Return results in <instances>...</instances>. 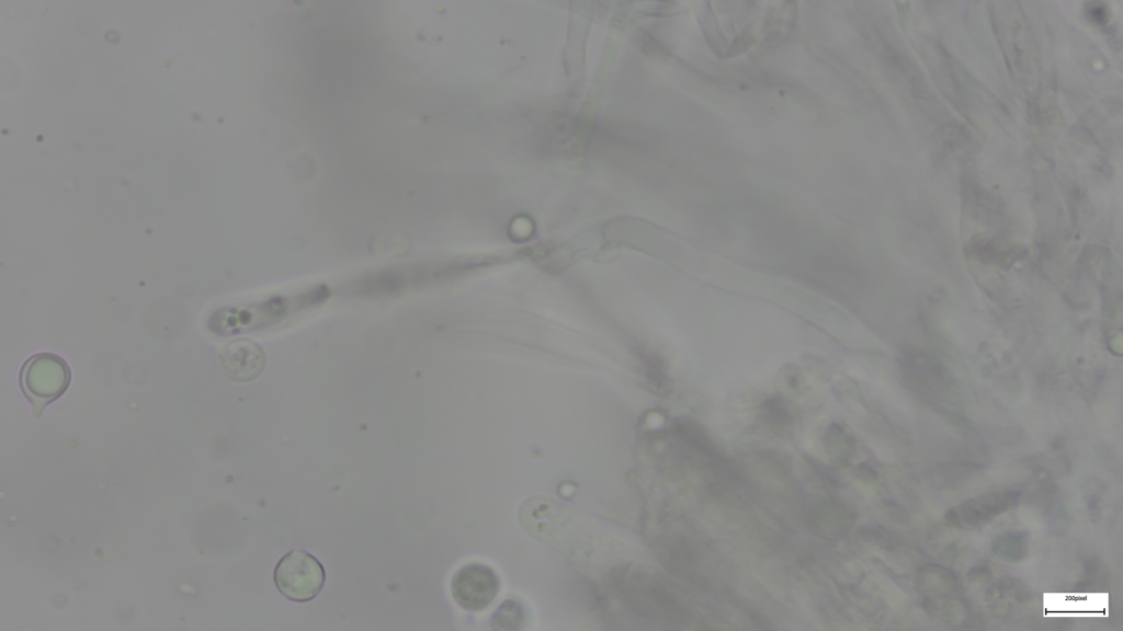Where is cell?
<instances>
[{
  "instance_id": "7a4b0ae2",
  "label": "cell",
  "mask_w": 1123,
  "mask_h": 631,
  "mask_svg": "<svg viewBox=\"0 0 1123 631\" xmlns=\"http://www.w3.org/2000/svg\"><path fill=\"white\" fill-rule=\"evenodd\" d=\"M274 583L287 599L305 603L321 592L326 572L317 558L305 550H292L283 555L274 569Z\"/></svg>"
},
{
  "instance_id": "3957f363",
  "label": "cell",
  "mask_w": 1123,
  "mask_h": 631,
  "mask_svg": "<svg viewBox=\"0 0 1123 631\" xmlns=\"http://www.w3.org/2000/svg\"><path fill=\"white\" fill-rule=\"evenodd\" d=\"M500 583L494 570L481 563H467L455 571L450 590L455 604L466 611H481L497 597Z\"/></svg>"
},
{
  "instance_id": "5b68a950",
  "label": "cell",
  "mask_w": 1123,
  "mask_h": 631,
  "mask_svg": "<svg viewBox=\"0 0 1123 631\" xmlns=\"http://www.w3.org/2000/svg\"><path fill=\"white\" fill-rule=\"evenodd\" d=\"M763 412L767 421L775 426H785L791 421V415L782 400L771 398L764 403Z\"/></svg>"
},
{
  "instance_id": "277c9868",
  "label": "cell",
  "mask_w": 1123,
  "mask_h": 631,
  "mask_svg": "<svg viewBox=\"0 0 1123 631\" xmlns=\"http://www.w3.org/2000/svg\"><path fill=\"white\" fill-rule=\"evenodd\" d=\"M216 362L220 371L236 382H248L263 371L265 353L261 345L248 337H239L224 343L216 353Z\"/></svg>"
},
{
  "instance_id": "8992f818",
  "label": "cell",
  "mask_w": 1123,
  "mask_h": 631,
  "mask_svg": "<svg viewBox=\"0 0 1123 631\" xmlns=\"http://www.w3.org/2000/svg\"><path fill=\"white\" fill-rule=\"evenodd\" d=\"M755 43V37L750 27L744 30L731 43L728 49L725 51V57H734L747 50Z\"/></svg>"
},
{
  "instance_id": "6da1fadb",
  "label": "cell",
  "mask_w": 1123,
  "mask_h": 631,
  "mask_svg": "<svg viewBox=\"0 0 1123 631\" xmlns=\"http://www.w3.org/2000/svg\"><path fill=\"white\" fill-rule=\"evenodd\" d=\"M70 379V368L58 355L39 353L31 356L20 370L19 381L32 404L33 415L41 416L45 406L64 394Z\"/></svg>"
}]
</instances>
